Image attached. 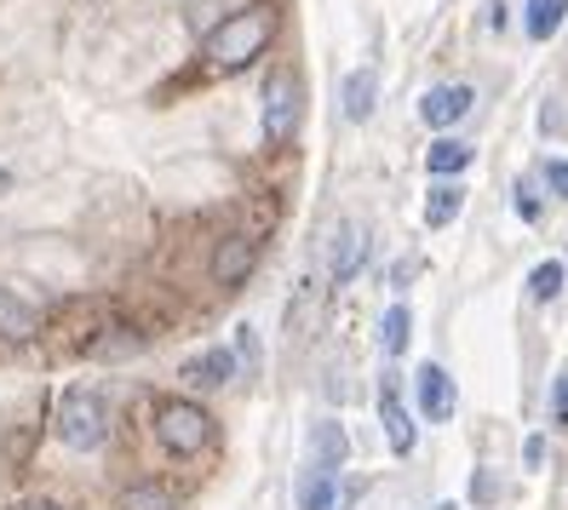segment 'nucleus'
Segmentation results:
<instances>
[{
	"label": "nucleus",
	"instance_id": "f257e3e1",
	"mask_svg": "<svg viewBox=\"0 0 568 510\" xmlns=\"http://www.w3.org/2000/svg\"><path fill=\"white\" fill-rule=\"evenodd\" d=\"M271 35H276V12H271V7L230 12L213 35H207V58L219 63V70H242V63H253L264 47H271Z\"/></svg>",
	"mask_w": 568,
	"mask_h": 510
},
{
	"label": "nucleus",
	"instance_id": "f03ea898",
	"mask_svg": "<svg viewBox=\"0 0 568 510\" xmlns=\"http://www.w3.org/2000/svg\"><path fill=\"white\" fill-rule=\"evenodd\" d=\"M104 436H110V407H104V396L87 390V385L63 390V401H58V441H63V448L92 453Z\"/></svg>",
	"mask_w": 568,
	"mask_h": 510
},
{
	"label": "nucleus",
	"instance_id": "7ed1b4c3",
	"mask_svg": "<svg viewBox=\"0 0 568 510\" xmlns=\"http://www.w3.org/2000/svg\"><path fill=\"white\" fill-rule=\"evenodd\" d=\"M155 436H161V448L173 459H195L213 441V419L195 401L166 396V401H155Z\"/></svg>",
	"mask_w": 568,
	"mask_h": 510
},
{
	"label": "nucleus",
	"instance_id": "20e7f679",
	"mask_svg": "<svg viewBox=\"0 0 568 510\" xmlns=\"http://www.w3.org/2000/svg\"><path fill=\"white\" fill-rule=\"evenodd\" d=\"M298 75L293 70H276L271 81H264V139L271 144H287L293 126H298Z\"/></svg>",
	"mask_w": 568,
	"mask_h": 510
},
{
	"label": "nucleus",
	"instance_id": "39448f33",
	"mask_svg": "<svg viewBox=\"0 0 568 510\" xmlns=\"http://www.w3.org/2000/svg\"><path fill=\"white\" fill-rule=\"evenodd\" d=\"M414 396H419V414H425L430 425L454 419V379H448V367L425 361V367L414 373Z\"/></svg>",
	"mask_w": 568,
	"mask_h": 510
},
{
	"label": "nucleus",
	"instance_id": "423d86ee",
	"mask_svg": "<svg viewBox=\"0 0 568 510\" xmlns=\"http://www.w3.org/2000/svg\"><path fill=\"white\" fill-rule=\"evenodd\" d=\"M471 104H477V92H471V86H459V81L430 86V92L419 98V121H425V126H454V121L471 115Z\"/></svg>",
	"mask_w": 568,
	"mask_h": 510
},
{
	"label": "nucleus",
	"instance_id": "0eeeda50",
	"mask_svg": "<svg viewBox=\"0 0 568 510\" xmlns=\"http://www.w3.org/2000/svg\"><path fill=\"white\" fill-rule=\"evenodd\" d=\"M379 425H385L390 453H414V419H408V401H403V390H396L390 373H385V385H379Z\"/></svg>",
	"mask_w": 568,
	"mask_h": 510
},
{
	"label": "nucleus",
	"instance_id": "6e6552de",
	"mask_svg": "<svg viewBox=\"0 0 568 510\" xmlns=\"http://www.w3.org/2000/svg\"><path fill=\"white\" fill-rule=\"evenodd\" d=\"M367 258V230L362 224H339L333 230V253H327V276L333 282H351Z\"/></svg>",
	"mask_w": 568,
	"mask_h": 510
},
{
	"label": "nucleus",
	"instance_id": "1a4fd4ad",
	"mask_svg": "<svg viewBox=\"0 0 568 510\" xmlns=\"http://www.w3.org/2000/svg\"><path fill=\"white\" fill-rule=\"evenodd\" d=\"M253 264H258L253 235H224V242H219V253H213V282L236 287V282H247V269H253Z\"/></svg>",
	"mask_w": 568,
	"mask_h": 510
},
{
	"label": "nucleus",
	"instance_id": "9d476101",
	"mask_svg": "<svg viewBox=\"0 0 568 510\" xmlns=\"http://www.w3.org/2000/svg\"><path fill=\"white\" fill-rule=\"evenodd\" d=\"M293 499H298V510H339V470H316V465H305V470H298Z\"/></svg>",
	"mask_w": 568,
	"mask_h": 510
},
{
	"label": "nucleus",
	"instance_id": "9b49d317",
	"mask_svg": "<svg viewBox=\"0 0 568 510\" xmlns=\"http://www.w3.org/2000/svg\"><path fill=\"white\" fill-rule=\"evenodd\" d=\"M471 161H477V150L465 144V139H443V144H430L425 173H430V178H454V173H465Z\"/></svg>",
	"mask_w": 568,
	"mask_h": 510
},
{
	"label": "nucleus",
	"instance_id": "f8f14e48",
	"mask_svg": "<svg viewBox=\"0 0 568 510\" xmlns=\"http://www.w3.org/2000/svg\"><path fill=\"white\" fill-rule=\"evenodd\" d=\"M345 448H351V441H345V430L333 425V419H322V425L311 430V465H316V470H339V465H345Z\"/></svg>",
	"mask_w": 568,
	"mask_h": 510
},
{
	"label": "nucleus",
	"instance_id": "ddd939ff",
	"mask_svg": "<svg viewBox=\"0 0 568 510\" xmlns=\"http://www.w3.org/2000/svg\"><path fill=\"white\" fill-rule=\"evenodd\" d=\"M36 327H41V316L12 287H0V338H36Z\"/></svg>",
	"mask_w": 568,
	"mask_h": 510
},
{
	"label": "nucleus",
	"instance_id": "4468645a",
	"mask_svg": "<svg viewBox=\"0 0 568 510\" xmlns=\"http://www.w3.org/2000/svg\"><path fill=\"white\" fill-rule=\"evenodd\" d=\"M562 12H568V0H528V12H523L528 41H551L557 23H562Z\"/></svg>",
	"mask_w": 568,
	"mask_h": 510
},
{
	"label": "nucleus",
	"instance_id": "2eb2a0df",
	"mask_svg": "<svg viewBox=\"0 0 568 510\" xmlns=\"http://www.w3.org/2000/svg\"><path fill=\"white\" fill-rule=\"evenodd\" d=\"M459 207H465V190L448 178V184H437V190L425 195V224H430V230H443V224H454Z\"/></svg>",
	"mask_w": 568,
	"mask_h": 510
},
{
	"label": "nucleus",
	"instance_id": "dca6fc26",
	"mask_svg": "<svg viewBox=\"0 0 568 510\" xmlns=\"http://www.w3.org/2000/svg\"><path fill=\"white\" fill-rule=\"evenodd\" d=\"M374 92H379V75L374 70H356L345 81V115L351 121H367V115H374Z\"/></svg>",
	"mask_w": 568,
	"mask_h": 510
},
{
	"label": "nucleus",
	"instance_id": "f3484780",
	"mask_svg": "<svg viewBox=\"0 0 568 510\" xmlns=\"http://www.w3.org/2000/svg\"><path fill=\"white\" fill-rule=\"evenodd\" d=\"M230 373H236V356H230V350H207V356H195L190 361V379L195 385H230Z\"/></svg>",
	"mask_w": 568,
	"mask_h": 510
},
{
	"label": "nucleus",
	"instance_id": "a211bd4d",
	"mask_svg": "<svg viewBox=\"0 0 568 510\" xmlns=\"http://www.w3.org/2000/svg\"><path fill=\"white\" fill-rule=\"evenodd\" d=\"M379 345H385V356H403V350H408V310H403V304H390V310H385Z\"/></svg>",
	"mask_w": 568,
	"mask_h": 510
},
{
	"label": "nucleus",
	"instance_id": "6ab92c4d",
	"mask_svg": "<svg viewBox=\"0 0 568 510\" xmlns=\"http://www.w3.org/2000/svg\"><path fill=\"white\" fill-rule=\"evenodd\" d=\"M528 293H534V298H557V293H562V264L551 258V264L534 269V276H528Z\"/></svg>",
	"mask_w": 568,
	"mask_h": 510
},
{
	"label": "nucleus",
	"instance_id": "aec40b11",
	"mask_svg": "<svg viewBox=\"0 0 568 510\" xmlns=\"http://www.w3.org/2000/svg\"><path fill=\"white\" fill-rule=\"evenodd\" d=\"M236 361H242L247 373H258V333H253L247 322L236 327Z\"/></svg>",
	"mask_w": 568,
	"mask_h": 510
},
{
	"label": "nucleus",
	"instance_id": "412c9836",
	"mask_svg": "<svg viewBox=\"0 0 568 510\" xmlns=\"http://www.w3.org/2000/svg\"><path fill=\"white\" fill-rule=\"evenodd\" d=\"M540 178L551 184L557 201H568V161H540Z\"/></svg>",
	"mask_w": 568,
	"mask_h": 510
},
{
	"label": "nucleus",
	"instance_id": "4be33fe9",
	"mask_svg": "<svg viewBox=\"0 0 568 510\" xmlns=\"http://www.w3.org/2000/svg\"><path fill=\"white\" fill-rule=\"evenodd\" d=\"M121 504H126V510H166V493H155V488H132Z\"/></svg>",
	"mask_w": 568,
	"mask_h": 510
},
{
	"label": "nucleus",
	"instance_id": "5701e85b",
	"mask_svg": "<svg viewBox=\"0 0 568 510\" xmlns=\"http://www.w3.org/2000/svg\"><path fill=\"white\" fill-rule=\"evenodd\" d=\"M551 414H557V419H568V373H562L557 390H551Z\"/></svg>",
	"mask_w": 568,
	"mask_h": 510
},
{
	"label": "nucleus",
	"instance_id": "b1692460",
	"mask_svg": "<svg viewBox=\"0 0 568 510\" xmlns=\"http://www.w3.org/2000/svg\"><path fill=\"white\" fill-rule=\"evenodd\" d=\"M517 213H523V218H540V201H534L528 190H517Z\"/></svg>",
	"mask_w": 568,
	"mask_h": 510
},
{
	"label": "nucleus",
	"instance_id": "393cba45",
	"mask_svg": "<svg viewBox=\"0 0 568 510\" xmlns=\"http://www.w3.org/2000/svg\"><path fill=\"white\" fill-rule=\"evenodd\" d=\"M23 510H63V504H23Z\"/></svg>",
	"mask_w": 568,
	"mask_h": 510
},
{
	"label": "nucleus",
	"instance_id": "a878e982",
	"mask_svg": "<svg viewBox=\"0 0 568 510\" xmlns=\"http://www.w3.org/2000/svg\"><path fill=\"white\" fill-rule=\"evenodd\" d=\"M0 190H7V166H0Z\"/></svg>",
	"mask_w": 568,
	"mask_h": 510
},
{
	"label": "nucleus",
	"instance_id": "bb28decb",
	"mask_svg": "<svg viewBox=\"0 0 568 510\" xmlns=\"http://www.w3.org/2000/svg\"><path fill=\"white\" fill-rule=\"evenodd\" d=\"M437 510H454V504H437Z\"/></svg>",
	"mask_w": 568,
	"mask_h": 510
}]
</instances>
